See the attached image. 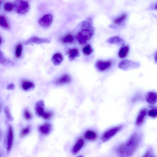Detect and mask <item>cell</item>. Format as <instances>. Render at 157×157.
I'll list each match as a JSON object with an SVG mask.
<instances>
[{
  "mask_svg": "<svg viewBox=\"0 0 157 157\" xmlns=\"http://www.w3.org/2000/svg\"><path fill=\"white\" fill-rule=\"evenodd\" d=\"M53 21V16L51 14H47L41 17L39 20L40 25L44 28L49 26Z\"/></svg>",
  "mask_w": 157,
  "mask_h": 157,
  "instance_id": "8",
  "label": "cell"
},
{
  "mask_svg": "<svg viewBox=\"0 0 157 157\" xmlns=\"http://www.w3.org/2000/svg\"><path fill=\"white\" fill-rule=\"evenodd\" d=\"M71 80L70 76L67 74H64L56 79L54 83L58 85H63L70 82Z\"/></svg>",
  "mask_w": 157,
  "mask_h": 157,
  "instance_id": "12",
  "label": "cell"
},
{
  "mask_svg": "<svg viewBox=\"0 0 157 157\" xmlns=\"http://www.w3.org/2000/svg\"><path fill=\"white\" fill-rule=\"evenodd\" d=\"M4 9L6 12H10L14 9L13 4L10 2H6L4 5Z\"/></svg>",
  "mask_w": 157,
  "mask_h": 157,
  "instance_id": "28",
  "label": "cell"
},
{
  "mask_svg": "<svg viewBox=\"0 0 157 157\" xmlns=\"http://www.w3.org/2000/svg\"><path fill=\"white\" fill-rule=\"evenodd\" d=\"M154 58L155 62L157 63V51L154 55Z\"/></svg>",
  "mask_w": 157,
  "mask_h": 157,
  "instance_id": "36",
  "label": "cell"
},
{
  "mask_svg": "<svg viewBox=\"0 0 157 157\" xmlns=\"http://www.w3.org/2000/svg\"><path fill=\"white\" fill-rule=\"evenodd\" d=\"M85 144V142L83 139L81 137L78 138L71 149L72 153L74 155L78 154L84 146Z\"/></svg>",
  "mask_w": 157,
  "mask_h": 157,
  "instance_id": "9",
  "label": "cell"
},
{
  "mask_svg": "<svg viewBox=\"0 0 157 157\" xmlns=\"http://www.w3.org/2000/svg\"><path fill=\"white\" fill-rule=\"evenodd\" d=\"M106 42L110 44H121L124 42L123 40L118 36H113L109 38Z\"/></svg>",
  "mask_w": 157,
  "mask_h": 157,
  "instance_id": "22",
  "label": "cell"
},
{
  "mask_svg": "<svg viewBox=\"0 0 157 157\" xmlns=\"http://www.w3.org/2000/svg\"><path fill=\"white\" fill-rule=\"evenodd\" d=\"M146 100L148 103H155L157 102V93L154 92H148L146 96Z\"/></svg>",
  "mask_w": 157,
  "mask_h": 157,
  "instance_id": "17",
  "label": "cell"
},
{
  "mask_svg": "<svg viewBox=\"0 0 157 157\" xmlns=\"http://www.w3.org/2000/svg\"><path fill=\"white\" fill-rule=\"evenodd\" d=\"M13 4L14 9L17 13L19 14L25 13L30 9L29 3L25 0H16Z\"/></svg>",
  "mask_w": 157,
  "mask_h": 157,
  "instance_id": "3",
  "label": "cell"
},
{
  "mask_svg": "<svg viewBox=\"0 0 157 157\" xmlns=\"http://www.w3.org/2000/svg\"><path fill=\"white\" fill-rule=\"evenodd\" d=\"M14 85L13 83L8 84L6 86V89L8 90H13L14 88Z\"/></svg>",
  "mask_w": 157,
  "mask_h": 157,
  "instance_id": "35",
  "label": "cell"
},
{
  "mask_svg": "<svg viewBox=\"0 0 157 157\" xmlns=\"http://www.w3.org/2000/svg\"><path fill=\"white\" fill-rule=\"evenodd\" d=\"M92 51L93 49L90 45H88L82 49L83 52L86 55H90L92 53Z\"/></svg>",
  "mask_w": 157,
  "mask_h": 157,
  "instance_id": "29",
  "label": "cell"
},
{
  "mask_svg": "<svg viewBox=\"0 0 157 157\" xmlns=\"http://www.w3.org/2000/svg\"><path fill=\"white\" fill-rule=\"evenodd\" d=\"M53 114L52 112L46 111L42 117L45 119L48 120L52 117Z\"/></svg>",
  "mask_w": 157,
  "mask_h": 157,
  "instance_id": "33",
  "label": "cell"
},
{
  "mask_svg": "<svg viewBox=\"0 0 157 157\" xmlns=\"http://www.w3.org/2000/svg\"><path fill=\"white\" fill-rule=\"evenodd\" d=\"M23 114L26 120H30L32 118V114L27 109L25 108L24 109Z\"/></svg>",
  "mask_w": 157,
  "mask_h": 157,
  "instance_id": "31",
  "label": "cell"
},
{
  "mask_svg": "<svg viewBox=\"0 0 157 157\" xmlns=\"http://www.w3.org/2000/svg\"><path fill=\"white\" fill-rule=\"evenodd\" d=\"M60 40L63 44L71 43L74 42V38L72 34L68 33L62 37L61 38Z\"/></svg>",
  "mask_w": 157,
  "mask_h": 157,
  "instance_id": "21",
  "label": "cell"
},
{
  "mask_svg": "<svg viewBox=\"0 0 157 157\" xmlns=\"http://www.w3.org/2000/svg\"><path fill=\"white\" fill-rule=\"evenodd\" d=\"M84 136L88 140L94 141L97 139L98 135L94 131L92 130H88L84 133Z\"/></svg>",
  "mask_w": 157,
  "mask_h": 157,
  "instance_id": "16",
  "label": "cell"
},
{
  "mask_svg": "<svg viewBox=\"0 0 157 157\" xmlns=\"http://www.w3.org/2000/svg\"><path fill=\"white\" fill-rule=\"evenodd\" d=\"M140 140V135L138 133H134L126 142L121 144L116 147L114 151L120 156H131L137 148Z\"/></svg>",
  "mask_w": 157,
  "mask_h": 157,
  "instance_id": "1",
  "label": "cell"
},
{
  "mask_svg": "<svg viewBox=\"0 0 157 157\" xmlns=\"http://www.w3.org/2000/svg\"><path fill=\"white\" fill-rule=\"evenodd\" d=\"M22 47L21 43L18 44L16 46L15 50V56L17 58H19L21 56Z\"/></svg>",
  "mask_w": 157,
  "mask_h": 157,
  "instance_id": "26",
  "label": "cell"
},
{
  "mask_svg": "<svg viewBox=\"0 0 157 157\" xmlns=\"http://www.w3.org/2000/svg\"><path fill=\"white\" fill-rule=\"evenodd\" d=\"M68 57L70 60L71 61L79 55V51L78 48H74L69 50L68 52Z\"/></svg>",
  "mask_w": 157,
  "mask_h": 157,
  "instance_id": "20",
  "label": "cell"
},
{
  "mask_svg": "<svg viewBox=\"0 0 157 157\" xmlns=\"http://www.w3.org/2000/svg\"><path fill=\"white\" fill-rule=\"evenodd\" d=\"M80 30L76 35V38L80 44H84L90 40L94 34V29L90 18L82 21L80 23Z\"/></svg>",
  "mask_w": 157,
  "mask_h": 157,
  "instance_id": "2",
  "label": "cell"
},
{
  "mask_svg": "<svg viewBox=\"0 0 157 157\" xmlns=\"http://www.w3.org/2000/svg\"><path fill=\"white\" fill-rule=\"evenodd\" d=\"M154 9L157 10V3H156L154 6Z\"/></svg>",
  "mask_w": 157,
  "mask_h": 157,
  "instance_id": "37",
  "label": "cell"
},
{
  "mask_svg": "<svg viewBox=\"0 0 157 157\" xmlns=\"http://www.w3.org/2000/svg\"><path fill=\"white\" fill-rule=\"evenodd\" d=\"M35 110L36 115L42 117L46 111H44V102L43 100H40L35 104Z\"/></svg>",
  "mask_w": 157,
  "mask_h": 157,
  "instance_id": "11",
  "label": "cell"
},
{
  "mask_svg": "<svg viewBox=\"0 0 157 157\" xmlns=\"http://www.w3.org/2000/svg\"><path fill=\"white\" fill-rule=\"evenodd\" d=\"M149 116L152 118L157 117V107L154 108L150 110L148 113Z\"/></svg>",
  "mask_w": 157,
  "mask_h": 157,
  "instance_id": "32",
  "label": "cell"
},
{
  "mask_svg": "<svg viewBox=\"0 0 157 157\" xmlns=\"http://www.w3.org/2000/svg\"><path fill=\"white\" fill-rule=\"evenodd\" d=\"M122 125H118L110 128L105 131L102 135L101 140L103 142H106L110 140L122 128Z\"/></svg>",
  "mask_w": 157,
  "mask_h": 157,
  "instance_id": "4",
  "label": "cell"
},
{
  "mask_svg": "<svg viewBox=\"0 0 157 157\" xmlns=\"http://www.w3.org/2000/svg\"><path fill=\"white\" fill-rule=\"evenodd\" d=\"M152 151L151 149H150L148 150L144 154L143 157H150L153 156L152 155Z\"/></svg>",
  "mask_w": 157,
  "mask_h": 157,
  "instance_id": "34",
  "label": "cell"
},
{
  "mask_svg": "<svg viewBox=\"0 0 157 157\" xmlns=\"http://www.w3.org/2000/svg\"><path fill=\"white\" fill-rule=\"evenodd\" d=\"M147 114V110L145 109H142L137 117L136 124L137 126L141 125L144 122Z\"/></svg>",
  "mask_w": 157,
  "mask_h": 157,
  "instance_id": "14",
  "label": "cell"
},
{
  "mask_svg": "<svg viewBox=\"0 0 157 157\" xmlns=\"http://www.w3.org/2000/svg\"><path fill=\"white\" fill-rule=\"evenodd\" d=\"M52 129V125L50 123H45L40 125L38 128L40 132L42 135H47L51 132Z\"/></svg>",
  "mask_w": 157,
  "mask_h": 157,
  "instance_id": "13",
  "label": "cell"
},
{
  "mask_svg": "<svg viewBox=\"0 0 157 157\" xmlns=\"http://www.w3.org/2000/svg\"><path fill=\"white\" fill-rule=\"evenodd\" d=\"M2 37H0V44H1L2 43Z\"/></svg>",
  "mask_w": 157,
  "mask_h": 157,
  "instance_id": "38",
  "label": "cell"
},
{
  "mask_svg": "<svg viewBox=\"0 0 157 157\" xmlns=\"http://www.w3.org/2000/svg\"><path fill=\"white\" fill-rule=\"evenodd\" d=\"M63 55L59 53L55 54L52 56V60L53 64L56 66L60 64L63 60Z\"/></svg>",
  "mask_w": 157,
  "mask_h": 157,
  "instance_id": "19",
  "label": "cell"
},
{
  "mask_svg": "<svg viewBox=\"0 0 157 157\" xmlns=\"http://www.w3.org/2000/svg\"><path fill=\"white\" fill-rule=\"evenodd\" d=\"M0 25L3 28L8 29L10 28L9 24L6 17L3 15L0 16Z\"/></svg>",
  "mask_w": 157,
  "mask_h": 157,
  "instance_id": "24",
  "label": "cell"
},
{
  "mask_svg": "<svg viewBox=\"0 0 157 157\" xmlns=\"http://www.w3.org/2000/svg\"><path fill=\"white\" fill-rule=\"evenodd\" d=\"M0 62L2 64L5 65H12L13 64L10 60L5 57L3 53L1 51L0 53Z\"/></svg>",
  "mask_w": 157,
  "mask_h": 157,
  "instance_id": "25",
  "label": "cell"
},
{
  "mask_svg": "<svg viewBox=\"0 0 157 157\" xmlns=\"http://www.w3.org/2000/svg\"><path fill=\"white\" fill-rule=\"evenodd\" d=\"M129 51V48L128 46L125 45L123 44L119 51L118 53L119 57L121 59L125 58L127 56Z\"/></svg>",
  "mask_w": 157,
  "mask_h": 157,
  "instance_id": "18",
  "label": "cell"
},
{
  "mask_svg": "<svg viewBox=\"0 0 157 157\" xmlns=\"http://www.w3.org/2000/svg\"><path fill=\"white\" fill-rule=\"evenodd\" d=\"M31 128L30 126H28L23 128L21 131L20 136L21 137H23L28 134L30 132Z\"/></svg>",
  "mask_w": 157,
  "mask_h": 157,
  "instance_id": "27",
  "label": "cell"
},
{
  "mask_svg": "<svg viewBox=\"0 0 157 157\" xmlns=\"http://www.w3.org/2000/svg\"><path fill=\"white\" fill-rule=\"evenodd\" d=\"M21 88L25 91H28L33 89L35 86L34 83L32 82L24 80L22 81L21 83Z\"/></svg>",
  "mask_w": 157,
  "mask_h": 157,
  "instance_id": "15",
  "label": "cell"
},
{
  "mask_svg": "<svg viewBox=\"0 0 157 157\" xmlns=\"http://www.w3.org/2000/svg\"><path fill=\"white\" fill-rule=\"evenodd\" d=\"M50 42V40L47 38H41L33 36L28 39L25 43V44L29 45L32 44H40L48 43Z\"/></svg>",
  "mask_w": 157,
  "mask_h": 157,
  "instance_id": "10",
  "label": "cell"
},
{
  "mask_svg": "<svg viewBox=\"0 0 157 157\" xmlns=\"http://www.w3.org/2000/svg\"><path fill=\"white\" fill-rule=\"evenodd\" d=\"M14 140V134L12 127L10 125L8 127L7 136L6 148L7 153L10 151L13 146Z\"/></svg>",
  "mask_w": 157,
  "mask_h": 157,
  "instance_id": "7",
  "label": "cell"
},
{
  "mask_svg": "<svg viewBox=\"0 0 157 157\" xmlns=\"http://www.w3.org/2000/svg\"><path fill=\"white\" fill-rule=\"evenodd\" d=\"M127 15L126 13H124L118 17L113 19V23L116 25L121 24L126 19Z\"/></svg>",
  "mask_w": 157,
  "mask_h": 157,
  "instance_id": "23",
  "label": "cell"
},
{
  "mask_svg": "<svg viewBox=\"0 0 157 157\" xmlns=\"http://www.w3.org/2000/svg\"><path fill=\"white\" fill-rule=\"evenodd\" d=\"M140 66L139 63L128 59H124L121 61L118 65L120 68L124 70L137 68L140 67Z\"/></svg>",
  "mask_w": 157,
  "mask_h": 157,
  "instance_id": "5",
  "label": "cell"
},
{
  "mask_svg": "<svg viewBox=\"0 0 157 157\" xmlns=\"http://www.w3.org/2000/svg\"><path fill=\"white\" fill-rule=\"evenodd\" d=\"M112 66V62L110 60H98L95 63V67L100 71H105L110 68Z\"/></svg>",
  "mask_w": 157,
  "mask_h": 157,
  "instance_id": "6",
  "label": "cell"
},
{
  "mask_svg": "<svg viewBox=\"0 0 157 157\" xmlns=\"http://www.w3.org/2000/svg\"><path fill=\"white\" fill-rule=\"evenodd\" d=\"M4 111L7 118L9 121H13V118L10 113V109L8 106H6L4 108Z\"/></svg>",
  "mask_w": 157,
  "mask_h": 157,
  "instance_id": "30",
  "label": "cell"
}]
</instances>
